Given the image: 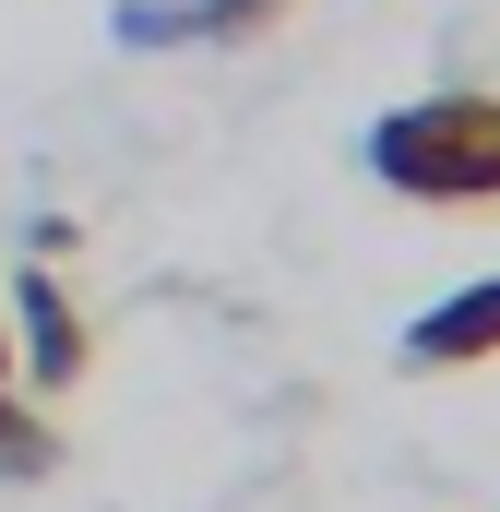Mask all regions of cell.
<instances>
[{"label":"cell","mask_w":500,"mask_h":512,"mask_svg":"<svg viewBox=\"0 0 500 512\" xmlns=\"http://www.w3.org/2000/svg\"><path fill=\"white\" fill-rule=\"evenodd\" d=\"M370 179L393 203H500V96L441 84L370 120Z\"/></svg>","instance_id":"1"},{"label":"cell","mask_w":500,"mask_h":512,"mask_svg":"<svg viewBox=\"0 0 500 512\" xmlns=\"http://www.w3.org/2000/svg\"><path fill=\"white\" fill-rule=\"evenodd\" d=\"M12 382H36V393H72L84 370H96V334H84V310H72V286H60V262H36L12 298Z\"/></svg>","instance_id":"2"},{"label":"cell","mask_w":500,"mask_h":512,"mask_svg":"<svg viewBox=\"0 0 500 512\" xmlns=\"http://www.w3.org/2000/svg\"><path fill=\"white\" fill-rule=\"evenodd\" d=\"M298 0H131L120 36L131 48H250V36H274Z\"/></svg>","instance_id":"3"},{"label":"cell","mask_w":500,"mask_h":512,"mask_svg":"<svg viewBox=\"0 0 500 512\" xmlns=\"http://www.w3.org/2000/svg\"><path fill=\"white\" fill-rule=\"evenodd\" d=\"M393 358H405V370H489V358H500V274L453 286V298H429V310L405 322Z\"/></svg>","instance_id":"4"},{"label":"cell","mask_w":500,"mask_h":512,"mask_svg":"<svg viewBox=\"0 0 500 512\" xmlns=\"http://www.w3.org/2000/svg\"><path fill=\"white\" fill-rule=\"evenodd\" d=\"M0 477H24V489H36V477H60V429H48L12 382H0Z\"/></svg>","instance_id":"5"},{"label":"cell","mask_w":500,"mask_h":512,"mask_svg":"<svg viewBox=\"0 0 500 512\" xmlns=\"http://www.w3.org/2000/svg\"><path fill=\"white\" fill-rule=\"evenodd\" d=\"M0 382H12V310H0Z\"/></svg>","instance_id":"6"}]
</instances>
